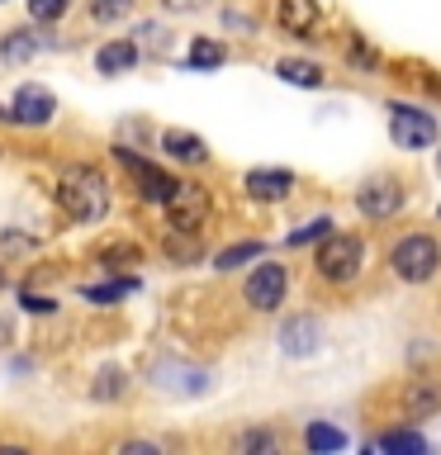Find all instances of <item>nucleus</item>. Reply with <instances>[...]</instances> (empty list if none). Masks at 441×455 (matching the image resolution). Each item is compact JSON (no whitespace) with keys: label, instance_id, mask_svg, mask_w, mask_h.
Instances as JSON below:
<instances>
[{"label":"nucleus","instance_id":"obj_1","mask_svg":"<svg viewBox=\"0 0 441 455\" xmlns=\"http://www.w3.org/2000/svg\"><path fill=\"white\" fill-rule=\"evenodd\" d=\"M57 199L76 223H100L109 213V180L95 166H71L57 185Z\"/></svg>","mask_w":441,"mask_h":455},{"label":"nucleus","instance_id":"obj_2","mask_svg":"<svg viewBox=\"0 0 441 455\" xmlns=\"http://www.w3.org/2000/svg\"><path fill=\"white\" fill-rule=\"evenodd\" d=\"M361 261H365V247H361V237H351V233H327L318 256H313V266H318V275L327 284H351L361 275Z\"/></svg>","mask_w":441,"mask_h":455},{"label":"nucleus","instance_id":"obj_3","mask_svg":"<svg viewBox=\"0 0 441 455\" xmlns=\"http://www.w3.org/2000/svg\"><path fill=\"white\" fill-rule=\"evenodd\" d=\"M389 266H394V275L398 280H408V284H427L441 270V247H437V237H427V233H413L404 237L398 247L389 251Z\"/></svg>","mask_w":441,"mask_h":455},{"label":"nucleus","instance_id":"obj_4","mask_svg":"<svg viewBox=\"0 0 441 455\" xmlns=\"http://www.w3.org/2000/svg\"><path fill=\"white\" fill-rule=\"evenodd\" d=\"M389 138L398 142L404 152H422L437 142V119L427 109H413V105H394L389 109Z\"/></svg>","mask_w":441,"mask_h":455},{"label":"nucleus","instance_id":"obj_5","mask_svg":"<svg viewBox=\"0 0 441 455\" xmlns=\"http://www.w3.org/2000/svg\"><path fill=\"white\" fill-rule=\"evenodd\" d=\"M285 290H290V275H285V266L276 261H261L247 275V284H242V299L256 308V313H276L285 304Z\"/></svg>","mask_w":441,"mask_h":455},{"label":"nucleus","instance_id":"obj_6","mask_svg":"<svg viewBox=\"0 0 441 455\" xmlns=\"http://www.w3.org/2000/svg\"><path fill=\"white\" fill-rule=\"evenodd\" d=\"M114 156H119V166L128 171V176L138 180V195L148 199V204H162V199L176 190V180L166 176L162 166H152V162H142V156L133 152V148H114Z\"/></svg>","mask_w":441,"mask_h":455},{"label":"nucleus","instance_id":"obj_7","mask_svg":"<svg viewBox=\"0 0 441 455\" xmlns=\"http://www.w3.org/2000/svg\"><path fill=\"white\" fill-rule=\"evenodd\" d=\"M162 209H166L171 228H199L209 219V190L204 185H180L176 180V190L162 199Z\"/></svg>","mask_w":441,"mask_h":455},{"label":"nucleus","instance_id":"obj_8","mask_svg":"<svg viewBox=\"0 0 441 455\" xmlns=\"http://www.w3.org/2000/svg\"><path fill=\"white\" fill-rule=\"evenodd\" d=\"M398 204H404V185L394 176H375L356 190V209H361L365 219H389V213H398Z\"/></svg>","mask_w":441,"mask_h":455},{"label":"nucleus","instance_id":"obj_9","mask_svg":"<svg viewBox=\"0 0 441 455\" xmlns=\"http://www.w3.org/2000/svg\"><path fill=\"white\" fill-rule=\"evenodd\" d=\"M52 114H57L52 91H43V85H20V95H14V105H10V124L43 128V124H52Z\"/></svg>","mask_w":441,"mask_h":455},{"label":"nucleus","instance_id":"obj_10","mask_svg":"<svg viewBox=\"0 0 441 455\" xmlns=\"http://www.w3.org/2000/svg\"><path fill=\"white\" fill-rule=\"evenodd\" d=\"M48 48H52V38L43 34V28H10V34L0 38V62L24 67V62H34V57L48 52Z\"/></svg>","mask_w":441,"mask_h":455},{"label":"nucleus","instance_id":"obj_11","mask_svg":"<svg viewBox=\"0 0 441 455\" xmlns=\"http://www.w3.org/2000/svg\"><path fill=\"white\" fill-rule=\"evenodd\" d=\"M323 347V323L318 318H304V313H299V318H290L280 327V351L285 355H313Z\"/></svg>","mask_w":441,"mask_h":455},{"label":"nucleus","instance_id":"obj_12","mask_svg":"<svg viewBox=\"0 0 441 455\" xmlns=\"http://www.w3.org/2000/svg\"><path fill=\"white\" fill-rule=\"evenodd\" d=\"M162 152L171 162H190V166H204L209 162V148L199 133H185V128H166L162 133Z\"/></svg>","mask_w":441,"mask_h":455},{"label":"nucleus","instance_id":"obj_13","mask_svg":"<svg viewBox=\"0 0 441 455\" xmlns=\"http://www.w3.org/2000/svg\"><path fill=\"white\" fill-rule=\"evenodd\" d=\"M294 190V176L290 171H280V166H256V171H247V195L252 199H270V204H276V199H285Z\"/></svg>","mask_w":441,"mask_h":455},{"label":"nucleus","instance_id":"obj_14","mask_svg":"<svg viewBox=\"0 0 441 455\" xmlns=\"http://www.w3.org/2000/svg\"><path fill=\"white\" fill-rule=\"evenodd\" d=\"M276 20H280V28H290V34H313V28H318V0H280Z\"/></svg>","mask_w":441,"mask_h":455},{"label":"nucleus","instance_id":"obj_15","mask_svg":"<svg viewBox=\"0 0 441 455\" xmlns=\"http://www.w3.org/2000/svg\"><path fill=\"white\" fill-rule=\"evenodd\" d=\"M133 62H138V48L128 38H114V43H105V48L95 52L100 76H124V71H133Z\"/></svg>","mask_w":441,"mask_h":455},{"label":"nucleus","instance_id":"obj_16","mask_svg":"<svg viewBox=\"0 0 441 455\" xmlns=\"http://www.w3.org/2000/svg\"><path fill=\"white\" fill-rule=\"evenodd\" d=\"M199 251H204V247H199V233H195V228H171V233H166V256H171L176 266L199 261Z\"/></svg>","mask_w":441,"mask_h":455},{"label":"nucleus","instance_id":"obj_17","mask_svg":"<svg viewBox=\"0 0 441 455\" xmlns=\"http://www.w3.org/2000/svg\"><path fill=\"white\" fill-rule=\"evenodd\" d=\"M276 71H280V81L304 85V91H318V85H323V67H318V62H299V57H285Z\"/></svg>","mask_w":441,"mask_h":455},{"label":"nucleus","instance_id":"obj_18","mask_svg":"<svg viewBox=\"0 0 441 455\" xmlns=\"http://www.w3.org/2000/svg\"><path fill=\"white\" fill-rule=\"evenodd\" d=\"M370 451H384V455H422L427 441H422V432H384Z\"/></svg>","mask_w":441,"mask_h":455},{"label":"nucleus","instance_id":"obj_19","mask_svg":"<svg viewBox=\"0 0 441 455\" xmlns=\"http://www.w3.org/2000/svg\"><path fill=\"white\" fill-rule=\"evenodd\" d=\"M219 62H223V43H213V38H195L190 52H185V67H199V71H209Z\"/></svg>","mask_w":441,"mask_h":455},{"label":"nucleus","instance_id":"obj_20","mask_svg":"<svg viewBox=\"0 0 441 455\" xmlns=\"http://www.w3.org/2000/svg\"><path fill=\"white\" fill-rule=\"evenodd\" d=\"M266 247L261 242H233V247L219 251V270H233V266H247V261H261Z\"/></svg>","mask_w":441,"mask_h":455},{"label":"nucleus","instance_id":"obj_21","mask_svg":"<svg viewBox=\"0 0 441 455\" xmlns=\"http://www.w3.org/2000/svg\"><path fill=\"white\" fill-rule=\"evenodd\" d=\"M304 441H309V451H341V446H347L341 427H327V422H313L304 432Z\"/></svg>","mask_w":441,"mask_h":455},{"label":"nucleus","instance_id":"obj_22","mask_svg":"<svg viewBox=\"0 0 441 455\" xmlns=\"http://www.w3.org/2000/svg\"><path fill=\"white\" fill-rule=\"evenodd\" d=\"M124 389H128V384H124V370H119V365H114V370H100V384H95V389H91V394L100 398V403H105V398H119Z\"/></svg>","mask_w":441,"mask_h":455},{"label":"nucleus","instance_id":"obj_23","mask_svg":"<svg viewBox=\"0 0 441 455\" xmlns=\"http://www.w3.org/2000/svg\"><path fill=\"white\" fill-rule=\"evenodd\" d=\"M128 290H133V280H114V284H91V290H81L91 304H114V299H124Z\"/></svg>","mask_w":441,"mask_h":455},{"label":"nucleus","instance_id":"obj_24","mask_svg":"<svg viewBox=\"0 0 441 455\" xmlns=\"http://www.w3.org/2000/svg\"><path fill=\"white\" fill-rule=\"evenodd\" d=\"M128 10H133V0H95L91 14L100 24H114V20H128Z\"/></svg>","mask_w":441,"mask_h":455},{"label":"nucleus","instance_id":"obj_25","mask_svg":"<svg viewBox=\"0 0 441 455\" xmlns=\"http://www.w3.org/2000/svg\"><path fill=\"white\" fill-rule=\"evenodd\" d=\"M28 14H34V24H52L67 14V0H28Z\"/></svg>","mask_w":441,"mask_h":455},{"label":"nucleus","instance_id":"obj_26","mask_svg":"<svg viewBox=\"0 0 441 455\" xmlns=\"http://www.w3.org/2000/svg\"><path fill=\"white\" fill-rule=\"evenodd\" d=\"M327 233H333V219H313L309 228H299V233H290V247H304V242H323Z\"/></svg>","mask_w":441,"mask_h":455},{"label":"nucleus","instance_id":"obj_27","mask_svg":"<svg viewBox=\"0 0 441 455\" xmlns=\"http://www.w3.org/2000/svg\"><path fill=\"white\" fill-rule=\"evenodd\" d=\"M280 441H276V432H266V427H256V432H247L242 436V451H276Z\"/></svg>","mask_w":441,"mask_h":455},{"label":"nucleus","instance_id":"obj_28","mask_svg":"<svg viewBox=\"0 0 441 455\" xmlns=\"http://www.w3.org/2000/svg\"><path fill=\"white\" fill-rule=\"evenodd\" d=\"M408 408H437V389H408Z\"/></svg>","mask_w":441,"mask_h":455},{"label":"nucleus","instance_id":"obj_29","mask_svg":"<svg viewBox=\"0 0 441 455\" xmlns=\"http://www.w3.org/2000/svg\"><path fill=\"white\" fill-rule=\"evenodd\" d=\"M20 304H24L28 313H52V308H57V304H52V299H43V294H24V299H20Z\"/></svg>","mask_w":441,"mask_h":455},{"label":"nucleus","instance_id":"obj_30","mask_svg":"<svg viewBox=\"0 0 441 455\" xmlns=\"http://www.w3.org/2000/svg\"><path fill=\"white\" fill-rule=\"evenodd\" d=\"M124 451H128V455H156V446H148V441H128Z\"/></svg>","mask_w":441,"mask_h":455},{"label":"nucleus","instance_id":"obj_31","mask_svg":"<svg viewBox=\"0 0 441 455\" xmlns=\"http://www.w3.org/2000/svg\"><path fill=\"white\" fill-rule=\"evenodd\" d=\"M190 5H199V0H166V10H190Z\"/></svg>","mask_w":441,"mask_h":455},{"label":"nucleus","instance_id":"obj_32","mask_svg":"<svg viewBox=\"0 0 441 455\" xmlns=\"http://www.w3.org/2000/svg\"><path fill=\"white\" fill-rule=\"evenodd\" d=\"M437 171H441V152H437Z\"/></svg>","mask_w":441,"mask_h":455},{"label":"nucleus","instance_id":"obj_33","mask_svg":"<svg viewBox=\"0 0 441 455\" xmlns=\"http://www.w3.org/2000/svg\"><path fill=\"white\" fill-rule=\"evenodd\" d=\"M0 284H5V270H0Z\"/></svg>","mask_w":441,"mask_h":455}]
</instances>
